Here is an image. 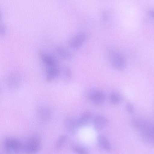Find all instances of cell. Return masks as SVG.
I'll return each mask as SVG.
<instances>
[{
	"mask_svg": "<svg viewBox=\"0 0 154 154\" xmlns=\"http://www.w3.org/2000/svg\"><path fill=\"white\" fill-rule=\"evenodd\" d=\"M41 147L40 138L37 135L32 136L24 143V152L29 154L35 153L40 150Z\"/></svg>",
	"mask_w": 154,
	"mask_h": 154,
	"instance_id": "obj_3",
	"label": "cell"
},
{
	"mask_svg": "<svg viewBox=\"0 0 154 154\" xmlns=\"http://www.w3.org/2000/svg\"><path fill=\"white\" fill-rule=\"evenodd\" d=\"M72 149L73 151L77 153L85 154L88 153V151L85 148L78 146H74Z\"/></svg>",
	"mask_w": 154,
	"mask_h": 154,
	"instance_id": "obj_17",
	"label": "cell"
},
{
	"mask_svg": "<svg viewBox=\"0 0 154 154\" xmlns=\"http://www.w3.org/2000/svg\"><path fill=\"white\" fill-rule=\"evenodd\" d=\"M110 100L112 104L115 105H117L120 102V97L118 94L114 93L110 95Z\"/></svg>",
	"mask_w": 154,
	"mask_h": 154,
	"instance_id": "obj_15",
	"label": "cell"
},
{
	"mask_svg": "<svg viewBox=\"0 0 154 154\" xmlns=\"http://www.w3.org/2000/svg\"><path fill=\"white\" fill-rule=\"evenodd\" d=\"M6 83L11 89H16L20 85V80L18 76L14 73L9 74L6 79Z\"/></svg>",
	"mask_w": 154,
	"mask_h": 154,
	"instance_id": "obj_7",
	"label": "cell"
},
{
	"mask_svg": "<svg viewBox=\"0 0 154 154\" xmlns=\"http://www.w3.org/2000/svg\"><path fill=\"white\" fill-rule=\"evenodd\" d=\"M89 97L92 101L97 105H100L103 103L105 99L104 94L100 91H92L90 94Z\"/></svg>",
	"mask_w": 154,
	"mask_h": 154,
	"instance_id": "obj_8",
	"label": "cell"
},
{
	"mask_svg": "<svg viewBox=\"0 0 154 154\" xmlns=\"http://www.w3.org/2000/svg\"><path fill=\"white\" fill-rule=\"evenodd\" d=\"M108 17L107 14L106 13H104L103 14L102 16L103 20H106Z\"/></svg>",
	"mask_w": 154,
	"mask_h": 154,
	"instance_id": "obj_20",
	"label": "cell"
},
{
	"mask_svg": "<svg viewBox=\"0 0 154 154\" xmlns=\"http://www.w3.org/2000/svg\"><path fill=\"white\" fill-rule=\"evenodd\" d=\"M55 50L59 56L63 59L69 61L72 59V54L65 48L61 46L58 45L55 47Z\"/></svg>",
	"mask_w": 154,
	"mask_h": 154,
	"instance_id": "obj_10",
	"label": "cell"
},
{
	"mask_svg": "<svg viewBox=\"0 0 154 154\" xmlns=\"http://www.w3.org/2000/svg\"><path fill=\"white\" fill-rule=\"evenodd\" d=\"M110 62L112 66L116 69L121 70L125 68L126 66L125 60L119 53L111 52L109 55Z\"/></svg>",
	"mask_w": 154,
	"mask_h": 154,
	"instance_id": "obj_4",
	"label": "cell"
},
{
	"mask_svg": "<svg viewBox=\"0 0 154 154\" xmlns=\"http://www.w3.org/2000/svg\"><path fill=\"white\" fill-rule=\"evenodd\" d=\"M3 148L7 153H19L24 151V143L18 139L14 137H8L3 143Z\"/></svg>",
	"mask_w": 154,
	"mask_h": 154,
	"instance_id": "obj_2",
	"label": "cell"
},
{
	"mask_svg": "<svg viewBox=\"0 0 154 154\" xmlns=\"http://www.w3.org/2000/svg\"><path fill=\"white\" fill-rule=\"evenodd\" d=\"M87 38V35L84 33L78 34L74 36L69 42L70 47L73 49L80 47L85 42Z\"/></svg>",
	"mask_w": 154,
	"mask_h": 154,
	"instance_id": "obj_5",
	"label": "cell"
},
{
	"mask_svg": "<svg viewBox=\"0 0 154 154\" xmlns=\"http://www.w3.org/2000/svg\"><path fill=\"white\" fill-rule=\"evenodd\" d=\"M126 109L127 111L130 113L134 112V108L133 105L130 103H128L126 105Z\"/></svg>",
	"mask_w": 154,
	"mask_h": 154,
	"instance_id": "obj_18",
	"label": "cell"
},
{
	"mask_svg": "<svg viewBox=\"0 0 154 154\" xmlns=\"http://www.w3.org/2000/svg\"><path fill=\"white\" fill-rule=\"evenodd\" d=\"M148 13L150 16L154 20V9H152L149 10Z\"/></svg>",
	"mask_w": 154,
	"mask_h": 154,
	"instance_id": "obj_19",
	"label": "cell"
},
{
	"mask_svg": "<svg viewBox=\"0 0 154 154\" xmlns=\"http://www.w3.org/2000/svg\"><path fill=\"white\" fill-rule=\"evenodd\" d=\"M91 117V115L90 112H86L83 114L78 120L79 127H82L87 125L89 122Z\"/></svg>",
	"mask_w": 154,
	"mask_h": 154,
	"instance_id": "obj_13",
	"label": "cell"
},
{
	"mask_svg": "<svg viewBox=\"0 0 154 154\" xmlns=\"http://www.w3.org/2000/svg\"><path fill=\"white\" fill-rule=\"evenodd\" d=\"M67 138V136L66 135H63L60 136L54 145V149L56 151H58L61 149Z\"/></svg>",
	"mask_w": 154,
	"mask_h": 154,
	"instance_id": "obj_14",
	"label": "cell"
},
{
	"mask_svg": "<svg viewBox=\"0 0 154 154\" xmlns=\"http://www.w3.org/2000/svg\"><path fill=\"white\" fill-rule=\"evenodd\" d=\"M39 57L45 69V78L48 82L57 78L60 73L58 61L52 54L43 51L39 52Z\"/></svg>",
	"mask_w": 154,
	"mask_h": 154,
	"instance_id": "obj_1",
	"label": "cell"
},
{
	"mask_svg": "<svg viewBox=\"0 0 154 154\" xmlns=\"http://www.w3.org/2000/svg\"><path fill=\"white\" fill-rule=\"evenodd\" d=\"M65 126L67 131L71 133H75L80 127L78 120L71 118L66 120Z\"/></svg>",
	"mask_w": 154,
	"mask_h": 154,
	"instance_id": "obj_9",
	"label": "cell"
},
{
	"mask_svg": "<svg viewBox=\"0 0 154 154\" xmlns=\"http://www.w3.org/2000/svg\"><path fill=\"white\" fill-rule=\"evenodd\" d=\"M37 115L39 120L43 123L47 122L51 118V112L48 107L43 106L38 109Z\"/></svg>",
	"mask_w": 154,
	"mask_h": 154,
	"instance_id": "obj_6",
	"label": "cell"
},
{
	"mask_svg": "<svg viewBox=\"0 0 154 154\" xmlns=\"http://www.w3.org/2000/svg\"><path fill=\"white\" fill-rule=\"evenodd\" d=\"M108 123L107 120L104 116L101 115L97 116L94 119L95 128L97 131H100L106 127Z\"/></svg>",
	"mask_w": 154,
	"mask_h": 154,
	"instance_id": "obj_11",
	"label": "cell"
},
{
	"mask_svg": "<svg viewBox=\"0 0 154 154\" xmlns=\"http://www.w3.org/2000/svg\"><path fill=\"white\" fill-rule=\"evenodd\" d=\"M63 75L66 81L70 79L72 76V72L68 66H65L63 69Z\"/></svg>",
	"mask_w": 154,
	"mask_h": 154,
	"instance_id": "obj_16",
	"label": "cell"
},
{
	"mask_svg": "<svg viewBox=\"0 0 154 154\" xmlns=\"http://www.w3.org/2000/svg\"><path fill=\"white\" fill-rule=\"evenodd\" d=\"M98 143L100 147L107 151H110L111 147L107 139L104 136L99 135L97 137Z\"/></svg>",
	"mask_w": 154,
	"mask_h": 154,
	"instance_id": "obj_12",
	"label": "cell"
}]
</instances>
